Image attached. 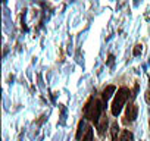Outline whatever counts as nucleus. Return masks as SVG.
<instances>
[{
	"instance_id": "nucleus-1",
	"label": "nucleus",
	"mask_w": 150,
	"mask_h": 141,
	"mask_svg": "<svg viewBox=\"0 0 150 141\" xmlns=\"http://www.w3.org/2000/svg\"><path fill=\"white\" fill-rule=\"evenodd\" d=\"M105 109V103L103 100H97L94 97H91L87 104L84 106V116L90 121H93L96 125H99V119H100V115Z\"/></svg>"
},
{
	"instance_id": "nucleus-2",
	"label": "nucleus",
	"mask_w": 150,
	"mask_h": 141,
	"mask_svg": "<svg viewBox=\"0 0 150 141\" xmlns=\"http://www.w3.org/2000/svg\"><path fill=\"white\" fill-rule=\"evenodd\" d=\"M128 97H129V90L127 87H121L113 99V103H112V115L113 116H118L122 112V107H124L125 102L128 100Z\"/></svg>"
},
{
	"instance_id": "nucleus-3",
	"label": "nucleus",
	"mask_w": 150,
	"mask_h": 141,
	"mask_svg": "<svg viewBox=\"0 0 150 141\" xmlns=\"http://www.w3.org/2000/svg\"><path fill=\"white\" fill-rule=\"evenodd\" d=\"M137 115H138V106L135 103H129L127 106V110H125V119H124V122L125 123L134 122L137 119Z\"/></svg>"
},
{
	"instance_id": "nucleus-4",
	"label": "nucleus",
	"mask_w": 150,
	"mask_h": 141,
	"mask_svg": "<svg viewBox=\"0 0 150 141\" xmlns=\"http://www.w3.org/2000/svg\"><path fill=\"white\" fill-rule=\"evenodd\" d=\"M116 91V87L115 85H108L105 90H103V93H102V100H103V103L106 104L108 103V100L112 97V94Z\"/></svg>"
},
{
	"instance_id": "nucleus-5",
	"label": "nucleus",
	"mask_w": 150,
	"mask_h": 141,
	"mask_svg": "<svg viewBox=\"0 0 150 141\" xmlns=\"http://www.w3.org/2000/svg\"><path fill=\"white\" fill-rule=\"evenodd\" d=\"M134 140V135H132V132H129L128 129H124L122 132H121V137L118 138V141H132Z\"/></svg>"
},
{
	"instance_id": "nucleus-6",
	"label": "nucleus",
	"mask_w": 150,
	"mask_h": 141,
	"mask_svg": "<svg viewBox=\"0 0 150 141\" xmlns=\"http://www.w3.org/2000/svg\"><path fill=\"white\" fill-rule=\"evenodd\" d=\"M110 134H112V141H118V134H119V125L118 122H113L110 126Z\"/></svg>"
},
{
	"instance_id": "nucleus-7",
	"label": "nucleus",
	"mask_w": 150,
	"mask_h": 141,
	"mask_svg": "<svg viewBox=\"0 0 150 141\" xmlns=\"http://www.w3.org/2000/svg\"><path fill=\"white\" fill-rule=\"evenodd\" d=\"M86 128H88V126H87V123H86V121H80V123H78V129H77V140H81L83 132H84V131H87Z\"/></svg>"
},
{
	"instance_id": "nucleus-8",
	"label": "nucleus",
	"mask_w": 150,
	"mask_h": 141,
	"mask_svg": "<svg viewBox=\"0 0 150 141\" xmlns=\"http://www.w3.org/2000/svg\"><path fill=\"white\" fill-rule=\"evenodd\" d=\"M106 128H108V118H103V119H102V122H99V125H97L99 134H100V135H103Z\"/></svg>"
},
{
	"instance_id": "nucleus-9",
	"label": "nucleus",
	"mask_w": 150,
	"mask_h": 141,
	"mask_svg": "<svg viewBox=\"0 0 150 141\" xmlns=\"http://www.w3.org/2000/svg\"><path fill=\"white\" fill-rule=\"evenodd\" d=\"M83 141H93V128L88 126L86 131V135L83 137Z\"/></svg>"
},
{
	"instance_id": "nucleus-10",
	"label": "nucleus",
	"mask_w": 150,
	"mask_h": 141,
	"mask_svg": "<svg viewBox=\"0 0 150 141\" xmlns=\"http://www.w3.org/2000/svg\"><path fill=\"white\" fill-rule=\"evenodd\" d=\"M141 50H143V49H141V46H140V44H138V46H135V49H134V56H138V54L141 53Z\"/></svg>"
},
{
	"instance_id": "nucleus-11",
	"label": "nucleus",
	"mask_w": 150,
	"mask_h": 141,
	"mask_svg": "<svg viewBox=\"0 0 150 141\" xmlns=\"http://www.w3.org/2000/svg\"><path fill=\"white\" fill-rule=\"evenodd\" d=\"M113 59H115L113 54H109V60H108V63H109V65H113Z\"/></svg>"
},
{
	"instance_id": "nucleus-12",
	"label": "nucleus",
	"mask_w": 150,
	"mask_h": 141,
	"mask_svg": "<svg viewBox=\"0 0 150 141\" xmlns=\"http://www.w3.org/2000/svg\"><path fill=\"white\" fill-rule=\"evenodd\" d=\"M146 100H147V103H150V91L146 93Z\"/></svg>"
}]
</instances>
